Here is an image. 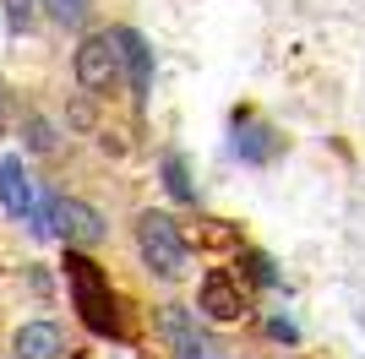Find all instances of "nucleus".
I'll return each instance as SVG.
<instances>
[{
    "mask_svg": "<svg viewBox=\"0 0 365 359\" xmlns=\"http://www.w3.org/2000/svg\"><path fill=\"white\" fill-rule=\"evenodd\" d=\"M66 283H71V305L82 311L93 332H115V299H109V278L93 267L82 251H66Z\"/></svg>",
    "mask_w": 365,
    "mask_h": 359,
    "instance_id": "f257e3e1",
    "label": "nucleus"
},
{
    "mask_svg": "<svg viewBox=\"0 0 365 359\" xmlns=\"http://www.w3.org/2000/svg\"><path fill=\"white\" fill-rule=\"evenodd\" d=\"M251 272H257V283H278V272H273L267 256H251Z\"/></svg>",
    "mask_w": 365,
    "mask_h": 359,
    "instance_id": "dca6fc26",
    "label": "nucleus"
},
{
    "mask_svg": "<svg viewBox=\"0 0 365 359\" xmlns=\"http://www.w3.org/2000/svg\"><path fill=\"white\" fill-rule=\"evenodd\" d=\"M55 212H61V202H55V196L33 202V212H28V229H33V239H49V234H55Z\"/></svg>",
    "mask_w": 365,
    "mask_h": 359,
    "instance_id": "f8f14e48",
    "label": "nucleus"
},
{
    "mask_svg": "<svg viewBox=\"0 0 365 359\" xmlns=\"http://www.w3.org/2000/svg\"><path fill=\"white\" fill-rule=\"evenodd\" d=\"M6 22H11L16 33L33 28V0H6Z\"/></svg>",
    "mask_w": 365,
    "mask_h": 359,
    "instance_id": "2eb2a0df",
    "label": "nucleus"
},
{
    "mask_svg": "<svg viewBox=\"0 0 365 359\" xmlns=\"http://www.w3.org/2000/svg\"><path fill=\"white\" fill-rule=\"evenodd\" d=\"M137 251L153 278H180L185 272V239L175 229V218H164V212H142L137 218Z\"/></svg>",
    "mask_w": 365,
    "mask_h": 359,
    "instance_id": "f03ea898",
    "label": "nucleus"
},
{
    "mask_svg": "<svg viewBox=\"0 0 365 359\" xmlns=\"http://www.w3.org/2000/svg\"><path fill=\"white\" fill-rule=\"evenodd\" d=\"M76 82L88 93H109L120 82V44H115V33H88L76 44Z\"/></svg>",
    "mask_w": 365,
    "mask_h": 359,
    "instance_id": "20e7f679",
    "label": "nucleus"
},
{
    "mask_svg": "<svg viewBox=\"0 0 365 359\" xmlns=\"http://www.w3.org/2000/svg\"><path fill=\"white\" fill-rule=\"evenodd\" d=\"M197 311L213 316V321H240L245 311H251V299H245L240 278H229V272H207L197 288Z\"/></svg>",
    "mask_w": 365,
    "mask_h": 359,
    "instance_id": "39448f33",
    "label": "nucleus"
},
{
    "mask_svg": "<svg viewBox=\"0 0 365 359\" xmlns=\"http://www.w3.org/2000/svg\"><path fill=\"white\" fill-rule=\"evenodd\" d=\"M55 234H61L71 251H88V245H98V239H104V218H98V207H88V202L66 196L61 212H55Z\"/></svg>",
    "mask_w": 365,
    "mask_h": 359,
    "instance_id": "423d86ee",
    "label": "nucleus"
},
{
    "mask_svg": "<svg viewBox=\"0 0 365 359\" xmlns=\"http://www.w3.org/2000/svg\"><path fill=\"white\" fill-rule=\"evenodd\" d=\"M22 142H28L33 152H55V125H49L44 115H28L22 120Z\"/></svg>",
    "mask_w": 365,
    "mask_h": 359,
    "instance_id": "9b49d317",
    "label": "nucleus"
},
{
    "mask_svg": "<svg viewBox=\"0 0 365 359\" xmlns=\"http://www.w3.org/2000/svg\"><path fill=\"white\" fill-rule=\"evenodd\" d=\"M235 147H240V158H251V164H262V158H273V142H267V131H245L240 142H235Z\"/></svg>",
    "mask_w": 365,
    "mask_h": 359,
    "instance_id": "ddd939ff",
    "label": "nucleus"
},
{
    "mask_svg": "<svg viewBox=\"0 0 365 359\" xmlns=\"http://www.w3.org/2000/svg\"><path fill=\"white\" fill-rule=\"evenodd\" d=\"M11 348H16V359H61L66 354V338H61L55 321H28V327H16Z\"/></svg>",
    "mask_w": 365,
    "mask_h": 359,
    "instance_id": "6e6552de",
    "label": "nucleus"
},
{
    "mask_svg": "<svg viewBox=\"0 0 365 359\" xmlns=\"http://www.w3.org/2000/svg\"><path fill=\"white\" fill-rule=\"evenodd\" d=\"M0 202H6L11 218H28L33 212V180H28V169H22V158H6V164H0Z\"/></svg>",
    "mask_w": 365,
    "mask_h": 359,
    "instance_id": "1a4fd4ad",
    "label": "nucleus"
},
{
    "mask_svg": "<svg viewBox=\"0 0 365 359\" xmlns=\"http://www.w3.org/2000/svg\"><path fill=\"white\" fill-rule=\"evenodd\" d=\"M158 338H164L169 359H224V348L213 343V332L197 321V311L185 305H164L158 311Z\"/></svg>",
    "mask_w": 365,
    "mask_h": 359,
    "instance_id": "7ed1b4c3",
    "label": "nucleus"
},
{
    "mask_svg": "<svg viewBox=\"0 0 365 359\" xmlns=\"http://www.w3.org/2000/svg\"><path fill=\"white\" fill-rule=\"evenodd\" d=\"M115 44H120V60H125V71H131V98L148 104V93H153V49H148V38H142L137 28H115Z\"/></svg>",
    "mask_w": 365,
    "mask_h": 359,
    "instance_id": "0eeeda50",
    "label": "nucleus"
},
{
    "mask_svg": "<svg viewBox=\"0 0 365 359\" xmlns=\"http://www.w3.org/2000/svg\"><path fill=\"white\" fill-rule=\"evenodd\" d=\"M0 131H6V88H0Z\"/></svg>",
    "mask_w": 365,
    "mask_h": 359,
    "instance_id": "a211bd4d",
    "label": "nucleus"
},
{
    "mask_svg": "<svg viewBox=\"0 0 365 359\" xmlns=\"http://www.w3.org/2000/svg\"><path fill=\"white\" fill-rule=\"evenodd\" d=\"M267 332H273V338H294V321H284V316H273V321H267Z\"/></svg>",
    "mask_w": 365,
    "mask_h": 359,
    "instance_id": "f3484780",
    "label": "nucleus"
},
{
    "mask_svg": "<svg viewBox=\"0 0 365 359\" xmlns=\"http://www.w3.org/2000/svg\"><path fill=\"white\" fill-rule=\"evenodd\" d=\"M49 6V16H55V22H66V28H76V22H82V11H88V0H44Z\"/></svg>",
    "mask_w": 365,
    "mask_h": 359,
    "instance_id": "4468645a",
    "label": "nucleus"
},
{
    "mask_svg": "<svg viewBox=\"0 0 365 359\" xmlns=\"http://www.w3.org/2000/svg\"><path fill=\"white\" fill-rule=\"evenodd\" d=\"M164 185H169L175 202H197V185L185 180V158H180V152H169V158H164Z\"/></svg>",
    "mask_w": 365,
    "mask_h": 359,
    "instance_id": "9d476101",
    "label": "nucleus"
}]
</instances>
